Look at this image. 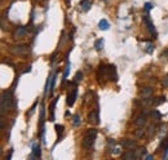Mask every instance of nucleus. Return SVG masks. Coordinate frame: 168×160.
<instances>
[{
  "label": "nucleus",
  "instance_id": "nucleus-19",
  "mask_svg": "<svg viewBox=\"0 0 168 160\" xmlns=\"http://www.w3.org/2000/svg\"><path fill=\"white\" fill-rule=\"evenodd\" d=\"M160 148L163 150V156L165 157V156H167V154H168V137H167L165 140L162 142V145H160Z\"/></svg>",
  "mask_w": 168,
  "mask_h": 160
},
{
  "label": "nucleus",
  "instance_id": "nucleus-31",
  "mask_svg": "<svg viewBox=\"0 0 168 160\" xmlns=\"http://www.w3.org/2000/svg\"><path fill=\"white\" fill-rule=\"evenodd\" d=\"M12 155H13V148H10L9 152H8V155L5 156V159H7V160H10V159H12Z\"/></svg>",
  "mask_w": 168,
  "mask_h": 160
},
{
  "label": "nucleus",
  "instance_id": "nucleus-4",
  "mask_svg": "<svg viewBox=\"0 0 168 160\" xmlns=\"http://www.w3.org/2000/svg\"><path fill=\"white\" fill-rule=\"evenodd\" d=\"M108 78H109V80H113V81L118 80L117 69H115L114 65H108Z\"/></svg>",
  "mask_w": 168,
  "mask_h": 160
},
{
  "label": "nucleus",
  "instance_id": "nucleus-7",
  "mask_svg": "<svg viewBox=\"0 0 168 160\" xmlns=\"http://www.w3.org/2000/svg\"><path fill=\"white\" fill-rule=\"evenodd\" d=\"M120 146L124 147V148H127V150H133V148L137 147V143H136L134 141H132V140H123L120 142Z\"/></svg>",
  "mask_w": 168,
  "mask_h": 160
},
{
  "label": "nucleus",
  "instance_id": "nucleus-12",
  "mask_svg": "<svg viewBox=\"0 0 168 160\" xmlns=\"http://www.w3.org/2000/svg\"><path fill=\"white\" fill-rule=\"evenodd\" d=\"M57 101H58V98H55L53 101H52V103H50V106H49V120L50 121H53L55 120V109H56V103H57Z\"/></svg>",
  "mask_w": 168,
  "mask_h": 160
},
{
  "label": "nucleus",
  "instance_id": "nucleus-35",
  "mask_svg": "<svg viewBox=\"0 0 168 160\" xmlns=\"http://www.w3.org/2000/svg\"><path fill=\"white\" fill-rule=\"evenodd\" d=\"M66 3H67V4L70 5V0H66Z\"/></svg>",
  "mask_w": 168,
  "mask_h": 160
},
{
  "label": "nucleus",
  "instance_id": "nucleus-21",
  "mask_svg": "<svg viewBox=\"0 0 168 160\" xmlns=\"http://www.w3.org/2000/svg\"><path fill=\"white\" fill-rule=\"evenodd\" d=\"M56 132H57V134H58V141H61L62 133H64V125L57 124V125H56Z\"/></svg>",
  "mask_w": 168,
  "mask_h": 160
},
{
  "label": "nucleus",
  "instance_id": "nucleus-8",
  "mask_svg": "<svg viewBox=\"0 0 168 160\" xmlns=\"http://www.w3.org/2000/svg\"><path fill=\"white\" fill-rule=\"evenodd\" d=\"M103 78H108V66L106 65H100V69L97 71V79L102 80Z\"/></svg>",
  "mask_w": 168,
  "mask_h": 160
},
{
  "label": "nucleus",
  "instance_id": "nucleus-29",
  "mask_svg": "<svg viewBox=\"0 0 168 160\" xmlns=\"http://www.w3.org/2000/svg\"><path fill=\"white\" fill-rule=\"evenodd\" d=\"M164 101H165V97H163V95H162V97H158V100H156V101H154V105H155V106H158V105L163 103Z\"/></svg>",
  "mask_w": 168,
  "mask_h": 160
},
{
  "label": "nucleus",
  "instance_id": "nucleus-22",
  "mask_svg": "<svg viewBox=\"0 0 168 160\" xmlns=\"http://www.w3.org/2000/svg\"><path fill=\"white\" fill-rule=\"evenodd\" d=\"M151 116L154 118V120H156V121L162 119V114H160L158 110H153V111H151Z\"/></svg>",
  "mask_w": 168,
  "mask_h": 160
},
{
  "label": "nucleus",
  "instance_id": "nucleus-10",
  "mask_svg": "<svg viewBox=\"0 0 168 160\" xmlns=\"http://www.w3.org/2000/svg\"><path fill=\"white\" fill-rule=\"evenodd\" d=\"M137 157H140V155L136 152L134 150H127V152L123 155V159L124 160H134V159H137Z\"/></svg>",
  "mask_w": 168,
  "mask_h": 160
},
{
  "label": "nucleus",
  "instance_id": "nucleus-2",
  "mask_svg": "<svg viewBox=\"0 0 168 160\" xmlns=\"http://www.w3.org/2000/svg\"><path fill=\"white\" fill-rule=\"evenodd\" d=\"M96 137H97V131L96 129H89L86 134H84L83 138V147L86 150H89V148L93 147L94 141H96Z\"/></svg>",
  "mask_w": 168,
  "mask_h": 160
},
{
  "label": "nucleus",
  "instance_id": "nucleus-17",
  "mask_svg": "<svg viewBox=\"0 0 168 160\" xmlns=\"http://www.w3.org/2000/svg\"><path fill=\"white\" fill-rule=\"evenodd\" d=\"M109 27H110V25H109V22H108V19H101L100 22H98V28L102 30V31L109 30Z\"/></svg>",
  "mask_w": 168,
  "mask_h": 160
},
{
  "label": "nucleus",
  "instance_id": "nucleus-28",
  "mask_svg": "<svg viewBox=\"0 0 168 160\" xmlns=\"http://www.w3.org/2000/svg\"><path fill=\"white\" fill-rule=\"evenodd\" d=\"M145 132H146V129H144V126H141V129H139L137 132H136V137H144L145 136Z\"/></svg>",
  "mask_w": 168,
  "mask_h": 160
},
{
  "label": "nucleus",
  "instance_id": "nucleus-18",
  "mask_svg": "<svg viewBox=\"0 0 168 160\" xmlns=\"http://www.w3.org/2000/svg\"><path fill=\"white\" fill-rule=\"evenodd\" d=\"M80 8L84 10V12H87L91 8V0H81L80 2Z\"/></svg>",
  "mask_w": 168,
  "mask_h": 160
},
{
  "label": "nucleus",
  "instance_id": "nucleus-32",
  "mask_svg": "<svg viewBox=\"0 0 168 160\" xmlns=\"http://www.w3.org/2000/svg\"><path fill=\"white\" fill-rule=\"evenodd\" d=\"M120 147H122V146H120ZM120 147H115L114 150H113V154H114V155H118V154L120 152Z\"/></svg>",
  "mask_w": 168,
  "mask_h": 160
},
{
  "label": "nucleus",
  "instance_id": "nucleus-30",
  "mask_svg": "<svg viewBox=\"0 0 168 160\" xmlns=\"http://www.w3.org/2000/svg\"><path fill=\"white\" fill-rule=\"evenodd\" d=\"M144 8H145V10H146V12H150V10H151V8H153V4H151V3H146Z\"/></svg>",
  "mask_w": 168,
  "mask_h": 160
},
{
  "label": "nucleus",
  "instance_id": "nucleus-26",
  "mask_svg": "<svg viewBox=\"0 0 168 160\" xmlns=\"http://www.w3.org/2000/svg\"><path fill=\"white\" fill-rule=\"evenodd\" d=\"M69 72H70V62L67 61V65H66V69H65V72H64V78H62V83H65V81H66Z\"/></svg>",
  "mask_w": 168,
  "mask_h": 160
},
{
  "label": "nucleus",
  "instance_id": "nucleus-24",
  "mask_svg": "<svg viewBox=\"0 0 168 160\" xmlns=\"http://www.w3.org/2000/svg\"><path fill=\"white\" fill-rule=\"evenodd\" d=\"M80 123H81V120H80V116L79 115H74V116H72V125H74V126H79Z\"/></svg>",
  "mask_w": 168,
  "mask_h": 160
},
{
  "label": "nucleus",
  "instance_id": "nucleus-14",
  "mask_svg": "<svg viewBox=\"0 0 168 160\" xmlns=\"http://www.w3.org/2000/svg\"><path fill=\"white\" fill-rule=\"evenodd\" d=\"M41 156V151H40V146L39 145H35L33 147V154L30 155V157L33 159V157H40Z\"/></svg>",
  "mask_w": 168,
  "mask_h": 160
},
{
  "label": "nucleus",
  "instance_id": "nucleus-33",
  "mask_svg": "<svg viewBox=\"0 0 168 160\" xmlns=\"http://www.w3.org/2000/svg\"><path fill=\"white\" fill-rule=\"evenodd\" d=\"M163 85H164V87H168V78H165L163 80Z\"/></svg>",
  "mask_w": 168,
  "mask_h": 160
},
{
  "label": "nucleus",
  "instance_id": "nucleus-15",
  "mask_svg": "<svg viewBox=\"0 0 168 160\" xmlns=\"http://www.w3.org/2000/svg\"><path fill=\"white\" fill-rule=\"evenodd\" d=\"M26 33H27V28H26L25 26H19V27L16 30V36H17V38H22V36L26 35Z\"/></svg>",
  "mask_w": 168,
  "mask_h": 160
},
{
  "label": "nucleus",
  "instance_id": "nucleus-3",
  "mask_svg": "<svg viewBox=\"0 0 168 160\" xmlns=\"http://www.w3.org/2000/svg\"><path fill=\"white\" fill-rule=\"evenodd\" d=\"M88 121H89L91 124H93V125L100 124V112H98L97 109L93 110V111H91V112L88 114Z\"/></svg>",
  "mask_w": 168,
  "mask_h": 160
},
{
  "label": "nucleus",
  "instance_id": "nucleus-20",
  "mask_svg": "<svg viewBox=\"0 0 168 160\" xmlns=\"http://www.w3.org/2000/svg\"><path fill=\"white\" fill-rule=\"evenodd\" d=\"M94 48H96V50H102V48H103V39H97L96 41H94Z\"/></svg>",
  "mask_w": 168,
  "mask_h": 160
},
{
  "label": "nucleus",
  "instance_id": "nucleus-25",
  "mask_svg": "<svg viewBox=\"0 0 168 160\" xmlns=\"http://www.w3.org/2000/svg\"><path fill=\"white\" fill-rule=\"evenodd\" d=\"M145 52L146 53H149V54H151V53L154 52V47L150 41H146V48H145Z\"/></svg>",
  "mask_w": 168,
  "mask_h": 160
},
{
  "label": "nucleus",
  "instance_id": "nucleus-6",
  "mask_svg": "<svg viewBox=\"0 0 168 160\" xmlns=\"http://www.w3.org/2000/svg\"><path fill=\"white\" fill-rule=\"evenodd\" d=\"M44 118H45V110H44V106L41 105V109H40V133H41V138L44 140Z\"/></svg>",
  "mask_w": 168,
  "mask_h": 160
},
{
  "label": "nucleus",
  "instance_id": "nucleus-16",
  "mask_svg": "<svg viewBox=\"0 0 168 160\" xmlns=\"http://www.w3.org/2000/svg\"><path fill=\"white\" fill-rule=\"evenodd\" d=\"M27 50L26 45H16V48H13V53H17V54H24Z\"/></svg>",
  "mask_w": 168,
  "mask_h": 160
},
{
  "label": "nucleus",
  "instance_id": "nucleus-37",
  "mask_svg": "<svg viewBox=\"0 0 168 160\" xmlns=\"http://www.w3.org/2000/svg\"><path fill=\"white\" fill-rule=\"evenodd\" d=\"M38 2H41V0H38Z\"/></svg>",
  "mask_w": 168,
  "mask_h": 160
},
{
  "label": "nucleus",
  "instance_id": "nucleus-13",
  "mask_svg": "<svg viewBox=\"0 0 168 160\" xmlns=\"http://www.w3.org/2000/svg\"><path fill=\"white\" fill-rule=\"evenodd\" d=\"M146 121H148V116H146V114H141V115H139V118L136 119V125L144 126L146 124Z\"/></svg>",
  "mask_w": 168,
  "mask_h": 160
},
{
  "label": "nucleus",
  "instance_id": "nucleus-36",
  "mask_svg": "<svg viewBox=\"0 0 168 160\" xmlns=\"http://www.w3.org/2000/svg\"><path fill=\"white\" fill-rule=\"evenodd\" d=\"M102 2H106V0H102Z\"/></svg>",
  "mask_w": 168,
  "mask_h": 160
},
{
  "label": "nucleus",
  "instance_id": "nucleus-23",
  "mask_svg": "<svg viewBox=\"0 0 168 160\" xmlns=\"http://www.w3.org/2000/svg\"><path fill=\"white\" fill-rule=\"evenodd\" d=\"M52 79H53V76H52V75H49V76H48V79H47V83H45V90H44V93H45V94L48 93V89L50 90V85H52Z\"/></svg>",
  "mask_w": 168,
  "mask_h": 160
},
{
  "label": "nucleus",
  "instance_id": "nucleus-34",
  "mask_svg": "<svg viewBox=\"0 0 168 160\" xmlns=\"http://www.w3.org/2000/svg\"><path fill=\"white\" fill-rule=\"evenodd\" d=\"M153 155H146V160H153Z\"/></svg>",
  "mask_w": 168,
  "mask_h": 160
},
{
  "label": "nucleus",
  "instance_id": "nucleus-11",
  "mask_svg": "<svg viewBox=\"0 0 168 160\" xmlns=\"http://www.w3.org/2000/svg\"><path fill=\"white\" fill-rule=\"evenodd\" d=\"M151 94H153V88H150V87H145V88L141 90V97H142L144 100L151 98Z\"/></svg>",
  "mask_w": 168,
  "mask_h": 160
},
{
  "label": "nucleus",
  "instance_id": "nucleus-5",
  "mask_svg": "<svg viewBox=\"0 0 168 160\" xmlns=\"http://www.w3.org/2000/svg\"><path fill=\"white\" fill-rule=\"evenodd\" d=\"M144 22H145L146 27H148V30H149L150 33H151V34L154 35V38H156V31H155L154 23L151 22V19L149 18V16H148V14H145V16H144Z\"/></svg>",
  "mask_w": 168,
  "mask_h": 160
},
{
  "label": "nucleus",
  "instance_id": "nucleus-27",
  "mask_svg": "<svg viewBox=\"0 0 168 160\" xmlns=\"http://www.w3.org/2000/svg\"><path fill=\"white\" fill-rule=\"evenodd\" d=\"M81 80H83V72H81V71H78V72L75 74L74 81H75V83H80Z\"/></svg>",
  "mask_w": 168,
  "mask_h": 160
},
{
  "label": "nucleus",
  "instance_id": "nucleus-1",
  "mask_svg": "<svg viewBox=\"0 0 168 160\" xmlns=\"http://www.w3.org/2000/svg\"><path fill=\"white\" fill-rule=\"evenodd\" d=\"M14 106H16V101L12 95V92L4 90L2 94V115H4L5 111L13 110Z\"/></svg>",
  "mask_w": 168,
  "mask_h": 160
},
{
  "label": "nucleus",
  "instance_id": "nucleus-9",
  "mask_svg": "<svg viewBox=\"0 0 168 160\" xmlns=\"http://www.w3.org/2000/svg\"><path fill=\"white\" fill-rule=\"evenodd\" d=\"M76 97H78V90H76V88L72 90L70 94H67V100H66V102H67V105L69 106H72L75 103V100H76Z\"/></svg>",
  "mask_w": 168,
  "mask_h": 160
}]
</instances>
